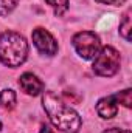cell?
Wrapping results in <instances>:
<instances>
[{"instance_id": "cell-12", "label": "cell", "mask_w": 132, "mask_h": 133, "mask_svg": "<svg viewBox=\"0 0 132 133\" xmlns=\"http://www.w3.org/2000/svg\"><path fill=\"white\" fill-rule=\"evenodd\" d=\"M17 5V0H0V16H8Z\"/></svg>"}, {"instance_id": "cell-16", "label": "cell", "mask_w": 132, "mask_h": 133, "mask_svg": "<svg viewBox=\"0 0 132 133\" xmlns=\"http://www.w3.org/2000/svg\"><path fill=\"white\" fill-rule=\"evenodd\" d=\"M0 129H2V122H0Z\"/></svg>"}, {"instance_id": "cell-10", "label": "cell", "mask_w": 132, "mask_h": 133, "mask_svg": "<svg viewBox=\"0 0 132 133\" xmlns=\"http://www.w3.org/2000/svg\"><path fill=\"white\" fill-rule=\"evenodd\" d=\"M113 98H115V101H117L118 104H123L126 108H131V105H132L131 88H126V90H123V91H120V93L113 95Z\"/></svg>"}, {"instance_id": "cell-9", "label": "cell", "mask_w": 132, "mask_h": 133, "mask_svg": "<svg viewBox=\"0 0 132 133\" xmlns=\"http://www.w3.org/2000/svg\"><path fill=\"white\" fill-rule=\"evenodd\" d=\"M131 30H132V23H131V11H126V14L123 16V20L120 23V34L123 36L124 40L131 42Z\"/></svg>"}, {"instance_id": "cell-7", "label": "cell", "mask_w": 132, "mask_h": 133, "mask_svg": "<svg viewBox=\"0 0 132 133\" xmlns=\"http://www.w3.org/2000/svg\"><path fill=\"white\" fill-rule=\"evenodd\" d=\"M117 104L118 102L115 101L113 95L112 96H107V98H103L97 104V113H98L103 119H112L117 115V111H118V105Z\"/></svg>"}, {"instance_id": "cell-6", "label": "cell", "mask_w": 132, "mask_h": 133, "mask_svg": "<svg viewBox=\"0 0 132 133\" xmlns=\"http://www.w3.org/2000/svg\"><path fill=\"white\" fill-rule=\"evenodd\" d=\"M19 85L30 96H37L40 91H44V82L33 73H23L19 79Z\"/></svg>"}, {"instance_id": "cell-8", "label": "cell", "mask_w": 132, "mask_h": 133, "mask_svg": "<svg viewBox=\"0 0 132 133\" xmlns=\"http://www.w3.org/2000/svg\"><path fill=\"white\" fill-rule=\"evenodd\" d=\"M16 102H17V98H16V93L13 90H2V93H0V105L5 110H13L16 107Z\"/></svg>"}, {"instance_id": "cell-5", "label": "cell", "mask_w": 132, "mask_h": 133, "mask_svg": "<svg viewBox=\"0 0 132 133\" xmlns=\"http://www.w3.org/2000/svg\"><path fill=\"white\" fill-rule=\"evenodd\" d=\"M33 42L36 48L47 56H55L58 53V42L56 39L44 28H36L33 31Z\"/></svg>"}, {"instance_id": "cell-13", "label": "cell", "mask_w": 132, "mask_h": 133, "mask_svg": "<svg viewBox=\"0 0 132 133\" xmlns=\"http://www.w3.org/2000/svg\"><path fill=\"white\" fill-rule=\"evenodd\" d=\"M99 3H104V5H113V6H117V5H121L124 0H97Z\"/></svg>"}, {"instance_id": "cell-11", "label": "cell", "mask_w": 132, "mask_h": 133, "mask_svg": "<svg viewBox=\"0 0 132 133\" xmlns=\"http://www.w3.org/2000/svg\"><path fill=\"white\" fill-rule=\"evenodd\" d=\"M45 2L55 9L56 14H62L68 8V0H45Z\"/></svg>"}, {"instance_id": "cell-14", "label": "cell", "mask_w": 132, "mask_h": 133, "mask_svg": "<svg viewBox=\"0 0 132 133\" xmlns=\"http://www.w3.org/2000/svg\"><path fill=\"white\" fill-rule=\"evenodd\" d=\"M104 133H131V132H129V130H123V129H115V127H113V129H107Z\"/></svg>"}, {"instance_id": "cell-4", "label": "cell", "mask_w": 132, "mask_h": 133, "mask_svg": "<svg viewBox=\"0 0 132 133\" xmlns=\"http://www.w3.org/2000/svg\"><path fill=\"white\" fill-rule=\"evenodd\" d=\"M71 43L76 50V53L86 59V61H90V59H95L97 54L101 50V42H99V37L92 31H81V33H76L71 39Z\"/></svg>"}, {"instance_id": "cell-1", "label": "cell", "mask_w": 132, "mask_h": 133, "mask_svg": "<svg viewBox=\"0 0 132 133\" xmlns=\"http://www.w3.org/2000/svg\"><path fill=\"white\" fill-rule=\"evenodd\" d=\"M44 108L56 129L64 133H78L81 129V118L79 115L68 107L64 101L53 91H45L42 96Z\"/></svg>"}, {"instance_id": "cell-2", "label": "cell", "mask_w": 132, "mask_h": 133, "mask_svg": "<svg viewBox=\"0 0 132 133\" xmlns=\"http://www.w3.org/2000/svg\"><path fill=\"white\" fill-rule=\"evenodd\" d=\"M28 56V43L23 36L14 31L0 34V61L11 68L20 66Z\"/></svg>"}, {"instance_id": "cell-15", "label": "cell", "mask_w": 132, "mask_h": 133, "mask_svg": "<svg viewBox=\"0 0 132 133\" xmlns=\"http://www.w3.org/2000/svg\"><path fill=\"white\" fill-rule=\"evenodd\" d=\"M40 133H53V130H51L48 125H42V129H40Z\"/></svg>"}, {"instance_id": "cell-3", "label": "cell", "mask_w": 132, "mask_h": 133, "mask_svg": "<svg viewBox=\"0 0 132 133\" xmlns=\"http://www.w3.org/2000/svg\"><path fill=\"white\" fill-rule=\"evenodd\" d=\"M118 70H120V53L112 46L101 48L93 62V71L98 76L110 77Z\"/></svg>"}]
</instances>
